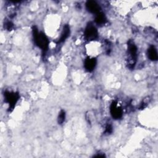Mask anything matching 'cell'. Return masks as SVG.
Returning <instances> with one entry per match:
<instances>
[{
	"label": "cell",
	"mask_w": 158,
	"mask_h": 158,
	"mask_svg": "<svg viewBox=\"0 0 158 158\" xmlns=\"http://www.w3.org/2000/svg\"><path fill=\"white\" fill-rule=\"evenodd\" d=\"M32 33L35 43L38 48L41 49L43 53H45L48 51L49 47V41L48 38L44 33L41 31L39 32L36 26L33 27Z\"/></svg>",
	"instance_id": "1"
},
{
	"label": "cell",
	"mask_w": 158,
	"mask_h": 158,
	"mask_svg": "<svg viewBox=\"0 0 158 158\" xmlns=\"http://www.w3.org/2000/svg\"><path fill=\"white\" fill-rule=\"evenodd\" d=\"M128 54H129V57L130 58V60L128 64V67L132 69L135 65L138 55L137 47L131 40H130L128 41Z\"/></svg>",
	"instance_id": "2"
},
{
	"label": "cell",
	"mask_w": 158,
	"mask_h": 158,
	"mask_svg": "<svg viewBox=\"0 0 158 158\" xmlns=\"http://www.w3.org/2000/svg\"><path fill=\"white\" fill-rule=\"evenodd\" d=\"M4 101L9 104V110L12 111L20 98L19 94L17 92L6 91L4 92Z\"/></svg>",
	"instance_id": "3"
},
{
	"label": "cell",
	"mask_w": 158,
	"mask_h": 158,
	"mask_svg": "<svg viewBox=\"0 0 158 158\" xmlns=\"http://www.w3.org/2000/svg\"><path fill=\"white\" fill-rule=\"evenodd\" d=\"M85 38L88 41H93L98 37L97 28L91 22L88 23L84 32Z\"/></svg>",
	"instance_id": "4"
},
{
	"label": "cell",
	"mask_w": 158,
	"mask_h": 158,
	"mask_svg": "<svg viewBox=\"0 0 158 158\" xmlns=\"http://www.w3.org/2000/svg\"><path fill=\"white\" fill-rule=\"evenodd\" d=\"M110 115L114 119H119L122 117L123 110L120 106H118L117 101H112L110 106Z\"/></svg>",
	"instance_id": "5"
},
{
	"label": "cell",
	"mask_w": 158,
	"mask_h": 158,
	"mask_svg": "<svg viewBox=\"0 0 158 158\" xmlns=\"http://www.w3.org/2000/svg\"><path fill=\"white\" fill-rule=\"evenodd\" d=\"M86 8L88 12L97 14L101 12L100 6L94 1H88L86 2Z\"/></svg>",
	"instance_id": "6"
},
{
	"label": "cell",
	"mask_w": 158,
	"mask_h": 158,
	"mask_svg": "<svg viewBox=\"0 0 158 158\" xmlns=\"http://www.w3.org/2000/svg\"><path fill=\"white\" fill-rule=\"evenodd\" d=\"M96 64H97V60L95 57H88L85 60L84 67L87 72H91L94 69L96 65Z\"/></svg>",
	"instance_id": "7"
},
{
	"label": "cell",
	"mask_w": 158,
	"mask_h": 158,
	"mask_svg": "<svg viewBox=\"0 0 158 158\" xmlns=\"http://www.w3.org/2000/svg\"><path fill=\"white\" fill-rule=\"evenodd\" d=\"M70 30L69 25L67 24L64 25V26L63 27V30L61 33L60 37L58 41V43H60L64 42L69 37V36L70 35Z\"/></svg>",
	"instance_id": "8"
},
{
	"label": "cell",
	"mask_w": 158,
	"mask_h": 158,
	"mask_svg": "<svg viewBox=\"0 0 158 158\" xmlns=\"http://www.w3.org/2000/svg\"><path fill=\"white\" fill-rule=\"evenodd\" d=\"M148 56L149 59L152 61H156L158 58L157 49L154 46L151 45L148 49Z\"/></svg>",
	"instance_id": "9"
},
{
	"label": "cell",
	"mask_w": 158,
	"mask_h": 158,
	"mask_svg": "<svg viewBox=\"0 0 158 158\" xmlns=\"http://www.w3.org/2000/svg\"><path fill=\"white\" fill-rule=\"evenodd\" d=\"M106 20H107L106 17L103 12H100L98 13L97 14H96L94 21H95L96 23H97L98 25L104 24L106 22Z\"/></svg>",
	"instance_id": "10"
},
{
	"label": "cell",
	"mask_w": 158,
	"mask_h": 158,
	"mask_svg": "<svg viewBox=\"0 0 158 158\" xmlns=\"http://www.w3.org/2000/svg\"><path fill=\"white\" fill-rule=\"evenodd\" d=\"M65 119V112L64 110H61L59 114L58 118H57V122L59 124L61 125L62 124Z\"/></svg>",
	"instance_id": "11"
},
{
	"label": "cell",
	"mask_w": 158,
	"mask_h": 158,
	"mask_svg": "<svg viewBox=\"0 0 158 158\" xmlns=\"http://www.w3.org/2000/svg\"><path fill=\"white\" fill-rule=\"evenodd\" d=\"M14 25L10 21H6L4 23V28L8 31H10L13 28Z\"/></svg>",
	"instance_id": "12"
},
{
	"label": "cell",
	"mask_w": 158,
	"mask_h": 158,
	"mask_svg": "<svg viewBox=\"0 0 158 158\" xmlns=\"http://www.w3.org/2000/svg\"><path fill=\"white\" fill-rule=\"evenodd\" d=\"M112 127L110 124H107L106 126V128H105V131L104 133L105 134H110L112 132Z\"/></svg>",
	"instance_id": "13"
},
{
	"label": "cell",
	"mask_w": 158,
	"mask_h": 158,
	"mask_svg": "<svg viewBox=\"0 0 158 158\" xmlns=\"http://www.w3.org/2000/svg\"><path fill=\"white\" fill-rule=\"evenodd\" d=\"M93 157H106V156H105V154H104L98 153V154H96V155L94 156Z\"/></svg>",
	"instance_id": "14"
}]
</instances>
